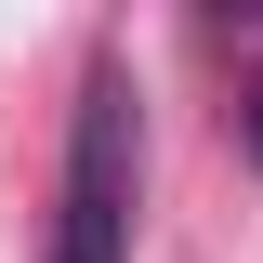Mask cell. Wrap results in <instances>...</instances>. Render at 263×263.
I'll use <instances>...</instances> for the list:
<instances>
[{
	"label": "cell",
	"instance_id": "cell-1",
	"mask_svg": "<svg viewBox=\"0 0 263 263\" xmlns=\"http://www.w3.org/2000/svg\"><path fill=\"white\" fill-rule=\"evenodd\" d=\"M132 184H145V105H132V66L105 53L79 79V132H66L53 263H132Z\"/></svg>",
	"mask_w": 263,
	"mask_h": 263
},
{
	"label": "cell",
	"instance_id": "cell-2",
	"mask_svg": "<svg viewBox=\"0 0 263 263\" xmlns=\"http://www.w3.org/2000/svg\"><path fill=\"white\" fill-rule=\"evenodd\" d=\"M237 145H250V158H263V79H250V105H237Z\"/></svg>",
	"mask_w": 263,
	"mask_h": 263
}]
</instances>
